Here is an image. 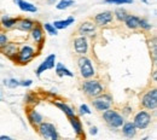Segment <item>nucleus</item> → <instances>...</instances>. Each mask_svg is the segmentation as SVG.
I'll use <instances>...</instances> for the list:
<instances>
[{"label":"nucleus","mask_w":157,"mask_h":140,"mask_svg":"<svg viewBox=\"0 0 157 140\" xmlns=\"http://www.w3.org/2000/svg\"><path fill=\"white\" fill-rule=\"evenodd\" d=\"M56 65V55H50L46 57V59L44 60L39 65V68L36 69V76H41L42 73H45L46 70H51L53 69Z\"/></svg>","instance_id":"1a4fd4ad"},{"label":"nucleus","mask_w":157,"mask_h":140,"mask_svg":"<svg viewBox=\"0 0 157 140\" xmlns=\"http://www.w3.org/2000/svg\"><path fill=\"white\" fill-rule=\"evenodd\" d=\"M55 105L58 108L60 111H63L68 117H71V116H74V115H75L74 109H73V108H70L68 104H65V103H63V101H55Z\"/></svg>","instance_id":"5701e85b"},{"label":"nucleus","mask_w":157,"mask_h":140,"mask_svg":"<svg viewBox=\"0 0 157 140\" xmlns=\"http://www.w3.org/2000/svg\"><path fill=\"white\" fill-rule=\"evenodd\" d=\"M39 133L42 138L50 140H57L59 138L56 127L50 122H41L39 124Z\"/></svg>","instance_id":"20e7f679"},{"label":"nucleus","mask_w":157,"mask_h":140,"mask_svg":"<svg viewBox=\"0 0 157 140\" xmlns=\"http://www.w3.org/2000/svg\"><path fill=\"white\" fill-rule=\"evenodd\" d=\"M35 57V50L32 46H23L20 51H17V55L15 57V60L18 64H28L30 60Z\"/></svg>","instance_id":"39448f33"},{"label":"nucleus","mask_w":157,"mask_h":140,"mask_svg":"<svg viewBox=\"0 0 157 140\" xmlns=\"http://www.w3.org/2000/svg\"><path fill=\"white\" fill-rule=\"evenodd\" d=\"M82 91L85 92V94H87L91 98H94L99 96L100 93H103L104 87L98 80H88L85 81L82 83Z\"/></svg>","instance_id":"f257e3e1"},{"label":"nucleus","mask_w":157,"mask_h":140,"mask_svg":"<svg viewBox=\"0 0 157 140\" xmlns=\"http://www.w3.org/2000/svg\"><path fill=\"white\" fill-rule=\"evenodd\" d=\"M17 22H18V18H13V17H10V16H2L1 21H0V24L5 29H11L16 25Z\"/></svg>","instance_id":"412c9836"},{"label":"nucleus","mask_w":157,"mask_h":140,"mask_svg":"<svg viewBox=\"0 0 157 140\" xmlns=\"http://www.w3.org/2000/svg\"><path fill=\"white\" fill-rule=\"evenodd\" d=\"M15 4L20 7L22 11L24 12H30V13H35L38 11V7L35 5H33L32 2H28L25 0H13Z\"/></svg>","instance_id":"4468645a"},{"label":"nucleus","mask_w":157,"mask_h":140,"mask_svg":"<svg viewBox=\"0 0 157 140\" xmlns=\"http://www.w3.org/2000/svg\"><path fill=\"white\" fill-rule=\"evenodd\" d=\"M42 28L50 34V35H57L58 34V29L52 24V23H45L42 25Z\"/></svg>","instance_id":"393cba45"},{"label":"nucleus","mask_w":157,"mask_h":140,"mask_svg":"<svg viewBox=\"0 0 157 140\" xmlns=\"http://www.w3.org/2000/svg\"><path fill=\"white\" fill-rule=\"evenodd\" d=\"M78 69H80V73H81V76L83 79H91L96 74V70L93 68V64L90 58L82 56L80 59H78Z\"/></svg>","instance_id":"7ed1b4c3"},{"label":"nucleus","mask_w":157,"mask_h":140,"mask_svg":"<svg viewBox=\"0 0 157 140\" xmlns=\"http://www.w3.org/2000/svg\"><path fill=\"white\" fill-rule=\"evenodd\" d=\"M33 85V81L32 80H23L20 82V86H23V87H29Z\"/></svg>","instance_id":"473e14b6"},{"label":"nucleus","mask_w":157,"mask_h":140,"mask_svg":"<svg viewBox=\"0 0 157 140\" xmlns=\"http://www.w3.org/2000/svg\"><path fill=\"white\" fill-rule=\"evenodd\" d=\"M114 20V15L111 11H104V12H100L98 13L96 17H94V23L96 25H108L109 23H111Z\"/></svg>","instance_id":"9b49d317"},{"label":"nucleus","mask_w":157,"mask_h":140,"mask_svg":"<svg viewBox=\"0 0 157 140\" xmlns=\"http://www.w3.org/2000/svg\"><path fill=\"white\" fill-rule=\"evenodd\" d=\"M96 30H97V25H96V23L90 22V21L83 22V23L78 27V33H80L81 35H83V36H86V35L92 36V35H94Z\"/></svg>","instance_id":"f8f14e48"},{"label":"nucleus","mask_w":157,"mask_h":140,"mask_svg":"<svg viewBox=\"0 0 157 140\" xmlns=\"http://www.w3.org/2000/svg\"><path fill=\"white\" fill-rule=\"evenodd\" d=\"M139 27H140L141 29H144V30H150V29H152V24H151L149 21L141 20V18H140V22H139Z\"/></svg>","instance_id":"c756f323"},{"label":"nucleus","mask_w":157,"mask_h":140,"mask_svg":"<svg viewBox=\"0 0 157 140\" xmlns=\"http://www.w3.org/2000/svg\"><path fill=\"white\" fill-rule=\"evenodd\" d=\"M56 1H57V0H47V2H48L50 5H53V4L56 2Z\"/></svg>","instance_id":"c9c22d12"},{"label":"nucleus","mask_w":157,"mask_h":140,"mask_svg":"<svg viewBox=\"0 0 157 140\" xmlns=\"http://www.w3.org/2000/svg\"><path fill=\"white\" fill-rule=\"evenodd\" d=\"M74 48H75L78 55L85 56L87 53V51H88V41L86 39V36L81 35V36L76 38L74 40Z\"/></svg>","instance_id":"9d476101"},{"label":"nucleus","mask_w":157,"mask_h":140,"mask_svg":"<svg viewBox=\"0 0 157 140\" xmlns=\"http://www.w3.org/2000/svg\"><path fill=\"white\" fill-rule=\"evenodd\" d=\"M69 121H70V124H71V127H73L75 134H76L78 137L82 135V133H83V128H82V123H81V121L78 120V117H76V116L74 115V116L69 117Z\"/></svg>","instance_id":"f3484780"},{"label":"nucleus","mask_w":157,"mask_h":140,"mask_svg":"<svg viewBox=\"0 0 157 140\" xmlns=\"http://www.w3.org/2000/svg\"><path fill=\"white\" fill-rule=\"evenodd\" d=\"M93 106L96 108V110L98 111H105L108 109L111 108L113 105V97L110 94H104V93H100L99 96L94 97L93 99Z\"/></svg>","instance_id":"423d86ee"},{"label":"nucleus","mask_w":157,"mask_h":140,"mask_svg":"<svg viewBox=\"0 0 157 140\" xmlns=\"http://www.w3.org/2000/svg\"><path fill=\"white\" fill-rule=\"evenodd\" d=\"M71 5H74V0H60L58 4L56 5V7L58 10H65V9L70 7Z\"/></svg>","instance_id":"bb28decb"},{"label":"nucleus","mask_w":157,"mask_h":140,"mask_svg":"<svg viewBox=\"0 0 157 140\" xmlns=\"http://www.w3.org/2000/svg\"><path fill=\"white\" fill-rule=\"evenodd\" d=\"M141 105L147 110H155L157 108V91L150 89L141 98Z\"/></svg>","instance_id":"0eeeda50"},{"label":"nucleus","mask_w":157,"mask_h":140,"mask_svg":"<svg viewBox=\"0 0 157 140\" xmlns=\"http://www.w3.org/2000/svg\"><path fill=\"white\" fill-rule=\"evenodd\" d=\"M0 140H11V137H7V135H1Z\"/></svg>","instance_id":"f704fd0d"},{"label":"nucleus","mask_w":157,"mask_h":140,"mask_svg":"<svg viewBox=\"0 0 157 140\" xmlns=\"http://www.w3.org/2000/svg\"><path fill=\"white\" fill-rule=\"evenodd\" d=\"M123 22L127 25V28H129V29H137V28H139L140 18L138 16H134V15H127V17L124 18Z\"/></svg>","instance_id":"a211bd4d"},{"label":"nucleus","mask_w":157,"mask_h":140,"mask_svg":"<svg viewBox=\"0 0 157 140\" xmlns=\"http://www.w3.org/2000/svg\"><path fill=\"white\" fill-rule=\"evenodd\" d=\"M103 119L106 122V124L110 126L111 128H120L124 123L123 116L120 115L117 111L110 110V109H108V110H105L103 112Z\"/></svg>","instance_id":"f03ea898"},{"label":"nucleus","mask_w":157,"mask_h":140,"mask_svg":"<svg viewBox=\"0 0 157 140\" xmlns=\"http://www.w3.org/2000/svg\"><path fill=\"white\" fill-rule=\"evenodd\" d=\"M122 133L127 138H134L137 134V127L133 122H127L122 124Z\"/></svg>","instance_id":"2eb2a0df"},{"label":"nucleus","mask_w":157,"mask_h":140,"mask_svg":"<svg viewBox=\"0 0 157 140\" xmlns=\"http://www.w3.org/2000/svg\"><path fill=\"white\" fill-rule=\"evenodd\" d=\"M28 120L30 121L32 124L39 126L40 123L44 121V117H42V115L40 112H38L36 110H30L29 114H28Z\"/></svg>","instance_id":"4be33fe9"},{"label":"nucleus","mask_w":157,"mask_h":140,"mask_svg":"<svg viewBox=\"0 0 157 140\" xmlns=\"http://www.w3.org/2000/svg\"><path fill=\"white\" fill-rule=\"evenodd\" d=\"M56 74L59 78H63V76H69V78H73L74 74L67 68L64 66L63 63H56Z\"/></svg>","instance_id":"aec40b11"},{"label":"nucleus","mask_w":157,"mask_h":140,"mask_svg":"<svg viewBox=\"0 0 157 140\" xmlns=\"http://www.w3.org/2000/svg\"><path fill=\"white\" fill-rule=\"evenodd\" d=\"M97 133H98V128H97V127H91L90 134H91V135H97Z\"/></svg>","instance_id":"72a5a7b5"},{"label":"nucleus","mask_w":157,"mask_h":140,"mask_svg":"<svg viewBox=\"0 0 157 140\" xmlns=\"http://www.w3.org/2000/svg\"><path fill=\"white\" fill-rule=\"evenodd\" d=\"M4 85L7 86L9 88H16L20 86V81H17L16 79H9V80H4Z\"/></svg>","instance_id":"cd10ccee"},{"label":"nucleus","mask_w":157,"mask_h":140,"mask_svg":"<svg viewBox=\"0 0 157 140\" xmlns=\"http://www.w3.org/2000/svg\"><path fill=\"white\" fill-rule=\"evenodd\" d=\"M104 2L113 5H124V4H132L133 0H104Z\"/></svg>","instance_id":"c85d7f7f"},{"label":"nucleus","mask_w":157,"mask_h":140,"mask_svg":"<svg viewBox=\"0 0 157 140\" xmlns=\"http://www.w3.org/2000/svg\"><path fill=\"white\" fill-rule=\"evenodd\" d=\"M74 22H75V18H74V17H68L67 20L55 21L53 25H55V27L59 30V29H65V28H68V27H69V25H71Z\"/></svg>","instance_id":"b1692460"},{"label":"nucleus","mask_w":157,"mask_h":140,"mask_svg":"<svg viewBox=\"0 0 157 140\" xmlns=\"http://www.w3.org/2000/svg\"><path fill=\"white\" fill-rule=\"evenodd\" d=\"M7 41H9L7 35H6V34H4L2 32H0V48H2V47L7 44Z\"/></svg>","instance_id":"2f4dec72"},{"label":"nucleus","mask_w":157,"mask_h":140,"mask_svg":"<svg viewBox=\"0 0 157 140\" xmlns=\"http://www.w3.org/2000/svg\"><path fill=\"white\" fill-rule=\"evenodd\" d=\"M30 33H32V38H33V40L35 41L36 44H39L40 50H41L42 44H44V41H45V38H44V32H42V27H41L40 24H38V23H35V24H34V27L32 28Z\"/></svg>","instance_id":"ddd939ff"},{"label":"nucleus","mask_w":157,"mask_h":140,"mask_svg":"<svg viewBox=\"0 0 157 140\" xmlns=\"http://www.w3.org/2000/svg\"><path fill=\"white\" fill-rule=\"evenodd\" d=\"M4 55L6 56V57H9V58H11V59H15V57H16V55H17V46L15 45V44H6L4 47ZM1 50V48H0Z\"/></svg>","instance_id":"6ab92c4d"},{"label":"nucleus","mask_w":157,"mask_h":140,"mask_svg":"<svg viewBox=\"0 0 157 140\" xmlns=\"http://www.w3.org/2000/svg\"><path fill=\"white\" fill-rule=\"evenodd\" d=\"M141 1H144V2H146V4H147V2H149V1H147V0H141Z\"/></svg>","instance_id":"e433bc0d"},{"label":"nucleus","mask_w":157,"mask_h":140,"mask_svg":"<svg viewBox=\"0 0 157 140\" xmlns=\"http://www.w3.org/2000/svg\"><path fill=\"white\" fill-rule=\"evenodd\" d=\"M133 123L137 127V129H145L151 123V115L147 111H139L134 116Z\"/></svg>","instance_id":"6e6552de"},{"label":"nucleus","mask_w":157,"mask_h":140,"mask_svg":"<svg viewBox=\"0 0 157 140\" xmlns=\"http://www.w3.org/2000/svg\"><path fill=\"white\" fill-rule=\"evenodd\" d=\"M114 15H115V17H116L118 21L123 22V21H124V18L127 17V11H126L124 9H122V7H117V9L115 10Z\"/></svg>","instance_id":"a878e982"},{"label":"nucleus","mask_w":157,"mask_h":140,"mask_svg":"<svg viewBox=\"0 0 157 140\" xmlns=\"http://www.w3.org/2000/svg\"><path fill=\"white\" fill-rule=\"evenodd\" d=\"M34 24H35L34 21L29 20V18H23V20H18V22L16 23V27L22 32H30Z\"/></svg>","instance_id":"dca6fc26"},{"label":"nucleus","mask_w":157,"mask_h":140,"mask_svg":"<svg viewBox=\"0 0 157 140\" xmlns=\"http://www.w3.org/2000/svg\"><path fill=\"white\" fill-rule=\"evenodd\" d=\"M78 112H80V115H90L91 114V109L88 108V105L82 104L78 108Z\"/></svg>","instance_id":"7c9ffc66"}]
</instances>
